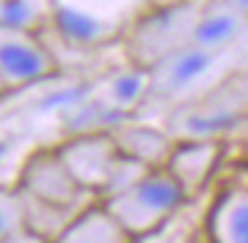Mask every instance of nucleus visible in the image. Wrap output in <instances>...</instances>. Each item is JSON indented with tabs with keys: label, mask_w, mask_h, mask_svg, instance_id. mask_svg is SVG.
<instances>
[{
	"label": "nucleus",
	"mask_w": 248,
	"mask_h": 243,
	"mask_svg": "<svg viewBox=\"0 0 248 243\" xmlns=\"http://www.w3.org/2000/svg\"><path fill=\"white\" fill-rule=\"evenodd\" d=\"M147 10V0H55L52 30L72 47L94 50L122 43Z\"/></svg>",
	"instance_id": "1"
},
{
	"label": "nucleus",
	"mask_w": 248,
	"mask_h": 243,
	"mask_svg": "<svg viewBox=\"0 0 248 243\" xmlns=\"http://www.w3.org/2000/svg\"><path fill=\"white\" fill-rule=\"evenodd\" d=\"M229 57H241V50L218 52V50H209V47L189 43L169 52L156 65L149 67V75H152L149 99L176 107L209 92L221 79L236 72V70L229 72Z\"/></svg>",
	"instance_id": "2"
},
{
	"label": "nucleus",
	"mask_w": 248,
	"mask_h": 243,
	"mask_svg": "<svg viewBox=\"0 0 248 243\" xmlns=\"http://www.w3.org/2000/svg\"><path fill=\"white\" fill-rule=\"evenodd\" d=\"M102 201L127 228L132 241H149L169 226V221L189 198L167 167H156L149 169L129 189Z\"/></svg>",
	"instance_id": "3"
},
{
	"label": "nucleus",
	"mask_w": 248,
	"mask_h": 243,
	"mask_svg": "<svg viewBox=\"0 0 248 243\" xmlns=\"http://www.w3.org/2000/svg\"><path fill=\"white\" fill-rule=\"evenodd\" d=\"M248 114V70H236L209 92L176 105L167 119L174 139H221Z\"/></svg>",
	"instance_id": "4"
},
{
	"label": "nucleus",
	"mask_w": 248,
	"mask_h": 243,
	"mask_svg": "<svg viewBox=\"0 0 248 243\" xmlns=\"http://www.w3.org/2000/svg\"><path fill=\"white\" fill-rule=\"evenodd\" d=\"M203 0H191L174 8H152L124 35L127 60L139 67H152L169 52L191 43Z\"/></svg>",
	"instance_id": "5"
},
{
	"label": "nucleus",
	"mask_w": 248,
	"mask_h": 243,
	"mask_svg": "<svg viewBox=\"0 0 248 243\" xmlns=\"http://www.w3.org/2000/svg\"><path fill=\"white\" fill-rule=\"evenodd\" d=\"M55 72L57 60L37 32L0 25V79L10 92L37 85Z\"/></svg>",
	"instance_id": "6"
},
{
	"label": "nucleus",
	"mask_w": 248,
	"mask_h": 243,
	"mask_svg": "<svg viewBox=\"0 0 248 243\" xmlns=\"http://www.w3.org/2000/svg\"><path fill=\"white\" fill-rule=\"evenodd\" d=\"M15 189L60 206L82 204L87 198H94L90 191H85L77 184V179L70 174V169L65 167V161H62L55 147H43L28 154V159L17 171Z\"/></svg>",
	"instance_id": "7"
},
{
	"label": "nucleus",
	"mask_w": 248,
	"mask_h": 243,
	"mask_svg": "<svg viewBox=\"0 0 248 243\" xmlns=\"http://www.w3.org/2000/svg\"><path fill=\"white\" fill-rule=\"evenodd\" d=\"M55 149L65 161V167L70 169V174L77 179V184L99 198L107 186L109 171L119 156V147L112 132L109 129L75 132L70 139L60 141Z\"/></svg>",
	"instance_id": "8"
},
{
	"label": "nucleus",
	"mask_w": 248,
	"mask_h": 243,
	"mask_svg": "<svg viewBox=\"0 0 248 243\" xmlns=\"http://www.w3.org/2000/svg\"><path fill=\"white\" fill-rule=\"evenodd\" d=\"M221 156H223L221 139H176L164 167L169 169V174L176 179L186 198L191 201L206 191L211 176L218 169Z\"/></svg>",
	"instance_id": "9"
},
{
	"label": "nucleus",
	"mask_w": 248,
	"mask_h": 243,
	"mask_svg": "<svg viewBox=\"0 0 248 243\" xmlns=\"http://www.w3.org/2000/svg\"><path fill=\"white\" fill-rule=\"evenodd\" d=\"M191 43L218 52L241 50L248 43V15L223 0H203Z\"/></svg>",
	"instance_id": "10"
},
{
	"label": "nucleus",
	"mask_w": 248,
	"mask_h": 243,
	"mask_svg": "<svg viewBox=\"0 0 248 243\" xmlns=\"http://www.w3.org/2000/svg\"><path fill=\"white\" fill-rule=\"evenodd\" d=\"M206 236L216 243H248V184H229L214 198Z\"/></svg>",
	"instance_id": "11"
},
{
	"label": "nucleus",
	"mask_w": 248,
	"mask_h": 243,
	"mask_svg": "<svg viewBox=\"0 0 248 243\" xmlns=\"http://www.w3.org/2000/svg\"><path fill=\"white\" fill-rule=\"evenodd\" d=\"M109 132L124 156H132L141 161V164H147L149 169L167 164V159L176 144V139L169 134V129L149 127V124L132 122V119H124L122 124H117Z\"/></svg>",
	"instance_id": "12"
},
{
	"label": "nucleus",
	"mask_w": 248,
	"mask_h": 243,
	"mask_svg": "<svg viewBox=\"0 0 248 243\" xmlns=\"http://www.w3.org/2000/svg\"><path fill=\"white\" fill-rule=\"evenodd\" d=\"M132 236L119 218L105 206L102 198H92L82 206L62 231L60 243H129Z\"/></svg>",
	"instance_id": "13"
},
{
	"label": "nucleus",
	"mask_w": 248,
	"mask_h": 243,
	"mask_svg": "<svg viewBox=\"0 0 248 243\" xmlns=\"http://www.w3.org/2000/svg\"><path fill=\"white\" fill-rule=\"evenodd\" d=\"M149 85H152L149 70L129 62L127 70L114 72L105 82V90H102L99 99L107 102L112 109L129 117L134 109H139L149 99Z\"/></svg>",
	"instance_id": "14"
},
{
	"label": "nucleus",
	"mask_w": 248,
	"mask_h": 243,
	"mask_svg": "<svg viewBox=\"0 0 248 243\" xmlns=\"http://www.w3.org/2000/svg\"><path fill=\"white\" fill-rule=\"evenodd\" d=\"M20 196H23V209H25V226L40 241H60L62 231L67 228V224L75 218V213L85 206L87 201H92V198H87V201H82V204L60 206V204H47V201H40L35 196H28L23 191H20Z\"/></svg>",
	"instance_id": "15"
},
{
	"label": "nucleus",
	"mask_w": 248,
	"mask_h": 243,
	"mask_svg": "<svg viewBox=\"0 0 248 243\" xmlns=\"http://www.w3.org/2000/svg\"><path fill=\"white\" fill-rule=\"evenodd\" d=\"M55 23V0H0V25L45 32Z\"/></svg>",
	"instance_id": "16"
},
{
	"label": "nucleus",
	"mask_w": 248,
	"mask_h": 243,
	"mask_svg": "<svg viewBox=\"0 0 248 243\" xmlns=\"http://www.w3.org/2000/svg\"><path fill=\"white\" fill-rule=\"evenodd\" d=\"M17 241H37L35 233L25 226V209L23 196L13 186H0V243H17Z\"/></svg>",
	"instance_id": "17"
},
{
	"label": "nucleus",
	"mask_w": 248,
	"mask_h": 243,
	"mask_svg": "<svg viewBox=\"0 0 248 243\" xmlns=\"http://www.w3.org/2000/svg\"><path fill=\"white\" fill-rule=\"evenodd\" d=\"M147 171H149L147 164H141V161H137V159H132V156H124V154L119 152L114 167H112V171H109L107 186H105V191H102L99 198H107V196H114V194H119V191H124V189H129V186L137 184V181L147 174Z\"/></svg>",
	"instance_id": "18"
},
{
	"label": "nucleus",
	"mask_w": 248,
	"mask_h": 243,
	"mask_svg": "<svg viewBox=\"0 0 248 243\" xmlns=\"http://www.w3.org/2000/svg\"><path fill=\"white\" fill-rule=\"evenodd\" d=\"M149 8H174V5H184L191 3V0H147Z\"/></svg>",
	"instance_id": "19"
},
{
	"label": "nucleus",
	"mask_w": 248,
	"mask_h": 243,
	"mask_svg": "<svg viewBox=\"0 0 248 243\" xmlns=\"http://www.w3.org/2000/svg\"><path fill=\"white\" fill-rule=\"evenodd\" d=\"M223 3H229L231 8H236L238 13L248 15V0H223Z\"/></svg>",
	"instance_id": "20"
},
{
	"label": "nucleus",
	"mask_w": 248,
	"mask_h": 243,
	"mask_svg": "<svg viewBox=\"0 0 248 243\" xmlns=\"http://www.w3.org/2000/svg\"><path fill=\"white\" fill-rule=\"evenodd\" d=\"M8 92H10V90L5 87V82H3V79H0V97H3V94H8Z\"/></svg>",
	"instance_id": "21"
},
{
	"label": "nucleus",
	"mask_w": 248,
	"mask_h": 243,
	"mask_svg": "<svg viewBox=\"0 0 248 243\" xmlns=\"http://www.w3.org/2000/svg\"><path fill=\"white\" fill-rule=\"evenodd\" d=\"M246 171H248V164H246Z\"/></svg>",
	"instance_id": "22"
}]
</instances>
